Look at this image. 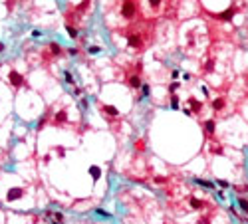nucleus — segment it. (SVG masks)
Here are the masks:
<instances>
[{
	"mask_svg": "<svg viewBox=\"0 0 248 224\" xmlns=\"http://www.w3.org/2000/svg\"><path fill=\"white\" fill-rule=\"evenodd\" d=\"M137 14V2L135 0H123L121 2V16L127 20H133Z\"/></svg>",
	"mask_w": 248,
	"mask_h": 224,
	"instance_id": "nucleus-1",
	"label": "nucleus"
},
{
	"mask_svg": "<svg viewBox=\"0 0 248 224\" xmlns=\"http://www.w3.org/2000/svg\"><path fill=\"white\" fill-rule=\"evenodd\" d=\"M127 44H129V48H133V50H143L145 42H143V36L139 32H135V30H129L127 34Z\"/></svg>",
	"mask_w": 248,
	"mask_h": 224,
	"instance_id": "nucleus-2",
	"label": "nucleus"
},
{
	"mask_svg": "<svg viewBox=\"0 0 248 224\" xmlns=\"http://www.w3.org/2000/svg\"><path fill=\"white\" fill-rule=\"evenodd\" d=\"M8 79H10V83H12V86H14V87H20V86H24V77L20 76L18 72H14V70H12V72L8 73Z\"/></svg>",
	"mask_w": 248,
	"mask_h": 224,
	"instance_id": "nucleus-3",
	"label": "nucleus"
},
{
	"mask_svg": "<svg viewBox=\"0 0 248 224\" xmlns=\"http://www.w3.org/2000/svg\"><path fill=\"white\" fill-rule=\"evenodd\" d=\"M101 113L107 117H119V109L115 105H101Z\"/></svg>",
	"mask_w": 248,
	"mask_h": 224,
	"instance_id": "nucleus-4",
	"label": "nucleus"
},
{
	"mask_svg": "<svg viewBox=\"0 0 248 224\" xmlns=\"http://www.w3.org/2000/svg\"><path fill=\"white\" fill-rule=\"evenodd\" d=\"M127 86L131 87V89H139V87L143 86V81H141V76H139V73H135V76H129Z\"/></svg>",
	"mask_w": 248,
	"mask_h": 224,
	"instance_id": "nucleus-5",
	"label": "nucleus"
},
{
	"mask_svg": "<svg viewBox=\"0 0 248 224\" xmlns=\"http://www.w3.org/2000/svg\"><path fill=\"white\" fill-rule=\"evenodd\" d=\"M22 196H24V191H22V188H10L6 198L8 200H18V198H22Z\"/></svg>",
	"mask_w": 248,
	"mask_h": 224,
	"instance_id": "nucleus-6",
	"label": "nucleus"
},
{
	"mask_svg": "<svg viewBox=\"0 0 248 224\" xmlns=\"http://www.w3.org/2000/svg\"><path fill=\"white\" fill-rule=\"evenodd\" d=\"M89 175H91V179H93V181H99V176H101V169L97 167V165H91V167H89Z\"/></svg>",
	"mask_w": 248,
	"mask_h": 224,
	"instance_id": "nucleus-7",
	"label": "nucleus"
},
{
	"mask_svg": "<svg viewBox=\"0 0 248 224\" xmlns=\"http://www.w3.org/2000/svg\"><path fill=\"white\" fill-rule=\"evenodd\" d=\"M205 131H206V135H212L216 131V123L212 119H209V121H205Z\"/></svg>",
	"mask_w": 248,
	"mask_h": 224,
	"instance_id": "nucleus-8",
	"label": "nucleus"
},
{
	"mask_svg": "<svg viewBox=\"0 0 248 224\" xmlns=\"http://www.w3.org/2000/svg\"><path fill=\"white\" fill-rule=\"evenodd\" d=\"M66 119H67V113L66 111H58L56 113V117H54V123H66Z\"/></svg>",
	"mask_w": 248,
	"mask_h": 224,
	"instance_id": "nucleus-9",
	"label": "nucleus"
},
{
	"mask_svg": "<svg viewBox=\"0 0 248 224\" xmlns=\"http://www.w3.org/2000/svg\"><path fill=\"white\" fill-rule=\"evenodd\" d=\"M66 30H67V36H70V38H77V36H80V34H77V28L72 26V24H66Z\"/></svg>",
	"mask_w": 248,
	"mask_h": 224,
	"instance_id": "nucleus-10",
	"label": "nucleus"
},
{
	"mask_svg": "<svg viewBox=\"0 0 248 224\" xmlns=\"http://www.w3.org/2000/svg\"><path fill=\"white\" fill-rule=\"evenodd\" d=\"M234 16V8H228L226 12H222V14H218L216 18H220V20H230Z\"/></svg>",
	"mask_w": 248,
	"mask_h": 224,
	"instance_id": "nucleus-11",
	"label": "nucleus"
},
{
	"mask_svg": "<svg viewBox=\"0 0 248 224\" xmlns=\"http://www.w3.org/2000/svg\"><path fill=\"white\" fill-rule=\"evenodd\" d=\"M212 109H215V111L224 109V99H222V97H218V99H215V101H212Z\"/></svg>",
	"mask_w": 248,
	"mask_h": 224,
	"instance_id": "nucleus-12",
	"label": "nucleus"
},
{
	"mask_svg": "<svg viewBox=\"0 0 248 224\" xmlns=\"http://www.w3.org/2000/svg\"><path fill=\"white\" fill-rule=\"evenodd\" d=\"M191 206H193L195 210H200L202 206H205V202H202V200H199V198H191Z\"/></svg>",
	"mask_w": 248,
	"mask_h": 224,
	"instance_id": "nucleus-13",
	"label": "nucleus"
},
{
	"mask_svg": "<svg viewBox=\"0 0 248 224\" xmlns=\"http://www.w3.org/2000/svg\"><path fill=\"white\" fill-rule=\"evenodd\" d=\"M145 149H147V147H145V141H143V139H137V141H135V151L143 153Z\"/></svg>",
	"mask_w": 248,
	"mask_h": 224,
	"instance_id": "nucleus-14",
	"label": "nucleus"
},
{
	"mask_svg": "<svg viewBox=\"0 0 248 224\" xmlns=\"http://www.w3.org/2000/svg\"><path fill=\"white\" fill-rule=\"evenodd\" d=\"M189 103H191V105H193V109H195V111H193V113H196V111H200V107H202V105H200V103H199V101H196V99H193V97H191V99H189Z\"/></svg>",
	"mask_w": 248,
	"mask_h": 224,
	"instance_id": "nucleus-15",
	"label": "nucleus"
},
{
	"mask_svg": "<svg viewBox=\"0 0 248 224\" xmlns=\"http://www.w3.org/2000/svg\"><path fill=\"white\" fill-rule=\"evenodd\" d=\"M238 206L244 210V212H248V200L246 198H238Z\"/></svg>",
	"mask_w": 248,
	"mask_h": 224,
	"instance_id": "nucleus-16",
	"label": "nucleus"
},
{
	"mask_svg": "<svg viewBox=\"0 0 248 224\" xmlns=\"http://www.w3.org/2000/svg\"><path fill=\"white\" fill-rule=\"evenodd\" d=\"M50 50H52V54H60V52H62L60 44H56V42H52V44H50Z\"/></svg>",
	"mask_w": 248,
	"mask_h": 224,
	"instance_id": "nucleus-17",
	"label": "nucleus"
},
{
	"mask_svg": "<svg viewBox=\"0 0 248 224\" xmlns=\"http://www.w3.org/2000/svg\"><path fill=\"white\" fill-rule=\"evenodd\" d=\"M195 182H196V185H200V186H209V188H212V182L202 181V179H195Z\"/></svg>",
	"mask_w": 248,
	"mask_h": 224,
	"instance_id": "nucleus-18",
	"label": "nucleus"
},
{
	"mask_svg": "<svg viewBox=\"0 0 248 224\" xmlns=\"http://www.w3.org/2000/svg\"><path fill=\"white\" fill-rule=\"evenodd\" d=\"M64 79H66V83H70V86H74V77L70 72H64Z\"/></svg>",
	"mask_w": 248,
	"mask_h": 224,
	"instance_id": "nucleus-19",
	"label": "nucleus"
},
{
	"mask_svg": "<svg viewBox=\"0 0 248 224\" xmlns=\"http://www.w3.org/2000/svg\"><path fill=\"white\" fill-rule=\"evenodd\" d=\"M210 153H215V155H222V147H218V145H212V147H210Z\"/></svg>",
	"mask_w": 248,
	"mask_h": 224,
	"instance_id": "nucleus-20",
	"label": "nucleus"
},
{
	"mask_svg": "<svg viewBox=\"0 0 248 224\" xmlns=\"http://www.w3.org/2000/svg\"><path fill=\"white\" fill-rule=\"evenodd\" d=\"M147 2H149V6H151L153 10H157L159 6H161V0H147Z\"/></svg>",
	"mask_w": 248,
	"mask_h": 224,
	"instance_id": "nucleus-21",
	"label": "nucleus"
},
{
	"mask_svg": "<svg viewBox=\"0 0 248 224\" xmlns=\"http://www.w3.org/2000/svg\"><path fill=\"white\" fill-rule=\"evenodd\" d=\"M141 93H143V97H141V99L149 97V86H147V83H143V86H141Z\"/></svg>",
	"mask_w": 248,
	"mask_h": 224,
	"instance_id": "nucleus-22",
	"label": "nucleus"
},
{
	"mask_svg": "<svg viewBox=\"0 0 248 224\" xmlns=\"http://www.w3.org/2000/svg\"><path fill=\"white\" fill-rule=\"evenodd\" d=\"M87 52L96 56V54H99V52H101V48H99V46H89V48H87Z\"/></svg>",
	"mask_w": 248,
	"mask_h": 224,
	"instance_id": "nucleus-23",
	"label": "nucleus"
},
{
	"mask_svg": "<svg viewBox=\"0 0 248 224\" xmlns=\"http://www.w3.org/2000/svg\"><path fill=\"white\" fill-rule=\"evenodd\" d=\"M171 107H173V109H177V107H179V97H177V95L171 97Z\"/></svg>",
	"mask_w": 248,
	"mask_h": 224,
	"instance_id": "nucleus-24",
	"label": "nucleus"
},
{
	"mask_svg": "<svg viewBox=\"0 0 248 224\" xmlns=\"http://www.w3.org/2000/svg\"><path fill=\"white\" fill-rule=\"evenodd\" d=\"M177 89H179V83H177V81H173L171 86H169V91H173V93H175Z\"/></svg>",
	"mask_w": 248,
	"mask_h": 224,
	"instance_id": "nucleus-25",
	"label": "nucleus"
},
{
	"mask_svg": "<svg viewBox=\"0 0 248 224\" xmlns=\"http://www.w3.org/2000/svg\"><path fill=\"white\" fill-rule=\"evenodd\" d=\"M40 36H42L40 30H32V38H40Z\"/></svg>",
	"mask_w": 248,
	"mask_h": 224,
	"instance_id": "nucleus-26",
	"label": "nucleus"
},
{
	"mask_svg": "<svg viewBox=\"0 0 248 224\" xmlns=\"http://www.w3.org/2000/svg\"><path fill=\"white\" fill-rule=\"evenodd\" d=\"M209 222H210L209 216H205V218H200V220H199V224H209Z\"/></svg>",
	"mask_w": 248,
	"mask_h": 224,
	"instance_id": "nucleus-27",
	"label": "nucleus"
},
{
	"mask_svg": "<svg viewBox=\"0 0 248 224\" xmlns=\"http://www.w3.org/2000/svg\"><path fill=\"white\" fill-rule=\"evenodd\" d=\"M155 182H167V179L165 176H155Z\"/></svg>",
	"mask_w": 248,
	"mask_h": 224,
	"instance_id": "nucleus-28",
	"label": "nucleus"
},
{
	"mask_svg": "<svg viewBox=\"0 0 248 224\" xmlns=\"http://www.w3.org/2000/svg\"><path fill=\"white\" fill-rule=\"evenodd\" d=\"M218 185L222 186V188H228V182H226V181H218Z\"/></svg>",
	"mask_w": 248,
	"mask_h": 224,
	"instance_id": "nucleus-29",
	"label": "nucleus"
},
{
	"mask_svg": "<svg viewBox=\"0 0 248 224\" xmlns=\"http://www.w3.org/2000/svg\"><path fill=\"white\" fill-rule=\"evenodd\" d=\"M4 50H6V46H4V44H2V42H0V54L4 52Z\"/></svg>",
	"mask_w": 248,
	"mask_h": 224,
	"instance_id": "nucleus-30",
	"label": "nucleus"
},
{
	"mask_svg": "<svg viewBox=\"0 0 248 224\" xmlns=\"http://www.w3.org/2000/svg\"><path fill=\"white\" fill-rule=\"evenodd\" d=\"M52 224H62V222H56V220H54V222H52Z\"/></svg>",
	"mask_w": 248,
	"mask_h": 224,
	"instance_id": "nucleus-31",
	"label": "nucleus"
}]
</instances>
